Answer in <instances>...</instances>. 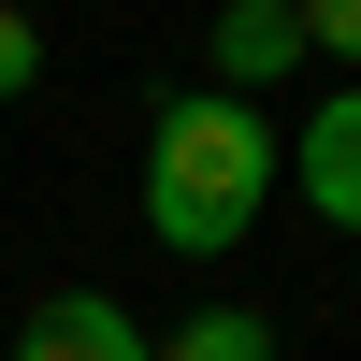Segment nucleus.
I'll return each mask as SVG.
<instances>
[{
  "instance_id": "nucleus-5",
  "label": "nucleus",
  "mask_w": 361,
  "mask_h": 361,
  "mask_svg": "<svg viewBox=\"0 0 361 361\" xmlns=\"http://www.w3.org/2000/svg\"><path fill=\"white\" fill-rule=\"evenodd\" d=\"M159 361H275V318L260 304H202L188 333H159Z\"/></svg>"
},
{
  "instance_id": "nucleus-7",
  "label": "nucleus",
  "mask_w": 361,
  "mask_h": 361,
  "mask_svg": "<svg viewBox=\"0 0 361 361\" xmlns=\"http://www.w3.org/2000/svg\"><path fill=\"white\" fill-rule=\"evenodd\" d=\"M29 73H44V29H29V15H15V0H0V102H15V87H29Z\"/></svg>"
},
{
  "instance_id": "nucleus-3",
  "label": "nucleus",
  "mask_w": 361,
  "mask_h": 361,
  "mask_svg": "<svg viewBox=\"0 0 361 361\" xmlns=\"http://www.w3.org/2000/svg\"><path fill=\"white\" fill-rule=\"evenodd\" d=\"M15 361H159V333H130L116 289H58V304H29Z\"/></svg>"
},
{
  "instance_id": "nucleus-4",
  "label": "nucleus",
  "mask_w": 361,
  "mask_h": 361,
  "mask_svg": "<svg viewBox=\"0 0 361 361\" xmlns=\"http://www.w3.org/2000/svg\"><path fill=\"white\" fill-rule=\"evenodd\" d=\"M304 0H231V15H217V87H231V102H260V87H289V73H304Z\"/></svg>"
},
{
  "instance_id": "nucleus-6",
  "label": "nucleus",
  "mask_w": 361,
  "mask_h": 361,
  "mask_svg": "<svg viewBox=\"0 0 361 361\" xmlns=\"http://www.w3.org/2000/svg\"><path fill=\"white\" fill-rule=\"evenodd\" d=\"M304 44H318V58H347V73H361V0H304Z\"/></svg>"
},
{
  "instance_id": "nucleus-1",
  "label": "nucleus",
  "mask_w": 361,
  "mask_h": 361,
  "mask_svg": "<svg viewBox=\"0 0 361 361\" xmlns=\"http://www.w3.org/2000/svg\"><path fill=\"white\" fill-rule=\"evenodd\" d=\"M275 173H289V145H275L260 102L173 87L159 130H145V231H159L173 260H217V246H246V217L275 202Z\"/></svg>"
},
{
  "instance_id": "nucleus-2",
  "label": "nucleus",
  "mask_w": 361,
  "mask_h": 361,
  "mask_svg": "<svg viewBox=\"0 0 361 361\" xmlns=\"http://www.w3.org/2000/svg\"><path fill=\"white\" fill-rule=\"evenodd\" d=\"M289 188H304L333 231H361V87H333V102L289 130Z\"/></svg>"
}]
</instances>
